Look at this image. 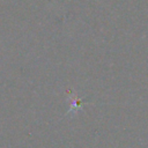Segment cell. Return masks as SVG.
I'll return each instance as SVG.
<instances>
[{
	"instance_id": "obj_1",
	"label": "cell",
	"mask_w": 148,
	"mask_h": 148,
	"mask_svg": "<svg viewBox=\"0 0 148 148\" xmlns=\"http://www.w3.org/2000/svg\"><path fill=\"white\" fill-rule=\"evenodd\" d=\"M80 108H81V102L76 96H74V99L72 102V106L69 109V112H76V111H79Z\"/></svg>"
}]
</instances>
